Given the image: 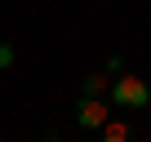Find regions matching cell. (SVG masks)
I'll return each mask as SVG.
<instances>
[{"label":"cell","instance_id":"obj_1","mask_svg":"<svg viewBox=\"0 0 151 142\" xmlns=\"http://www.w3.org/2000/svg\"><path fill=\"white\" fill-rule=\"evenodd\" d=\"M111 107H124V111H147L151 102V85L142 76H129V71H120V76L111 80V93H107Z\"/></svg>","mask_w":151,"mask_h":142},{"label":"cell","instance_id":"obj_2","mask_svg":"<svg viewBox=\"0 0 151 142\" xmlns=\"http://www.w3.org/2000/svg\"><path fill=\"white\" fill-rule=\"evenodd\" d=\"M111 120V102L107 98H76V124H80V129H102Z\"/></svg>","mask_w":151,"mask_h":142},{"label":"cell","instance_id":"obj_3","mask_svg":"<svg viewBox=\"0 0 151 142\" xmlns=\"http://www.w3.org/2000/svg\"><path fill=\"white\" fill-rule=\"evenodd\" d=\"M80 93L85 98H107L111 93V76H107V71H89V76L80 80Z\"/></svg>","mask_w":151,"mask_h":142},{"label":"cell","instance_id":"obj_4","mask_svg":"<svg viewBox=\"0 0 151 142\" xmlns=\"http://www.w3.org/2000/svg\"><path fill=\"white\" fill-rule=\"evenodd\" d=\"M98 133H102V142H133V138H129V124H124V120H107V124H102Z\"/></svg>","mask_w":151,"mask_h":142},{"label":"cell","instance_id":"obj_5","mask_svg":"<svg viewBox=\"0 0 151 142\" xmlns=\"http://www.w3.org/2000/svg\"><path fill=\"white\" fill-rule=\"evenodd\" d=\"M14 58H18V53H14V44H9V40H0V71H9V67H14Z\"/></svg>","mask_w":151,"mask_h":142},{"label":"cell","instance_id":"obj_6","mask_svg":"<svg viewBox=\"0 0 151 142\" xmlns=\"http://www.w3.org/2000/svg\"><path fill=\"white\" fill-rule=\"evenodd\" d=\"M102 71H107V76H120V71H124V58H120V53H111V58H107V67H102Z\"/></svg>","mask_w":151,"mask_h":142}]
</instances>
